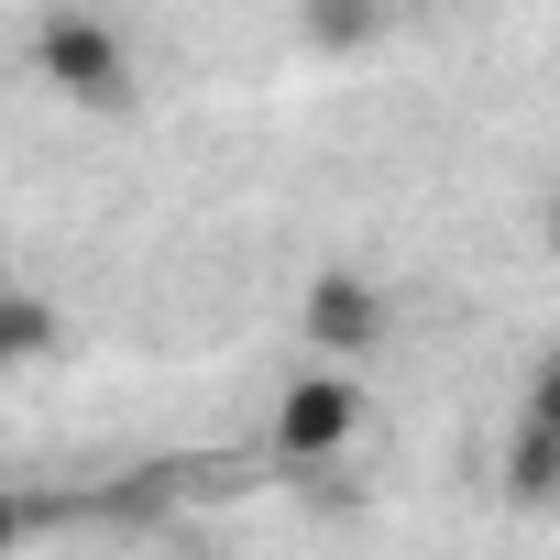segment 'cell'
<instances>
[{"mask_svg": "<svg viewBox=\"0 0 560 560\" xmlns=\"http://www.w3.org/2000/svg\"><path fill=\"white\" fill-rule=\"evenodd\" d=\"M34 67H45V89L78 100V110H132V100H143L132 34L100 23V12H45V23H34Z\"/></svg>", "mask_w": 560, "mask_h": 560, "instance_id": "6da1fadb", "label": "cell"}, {"mask_svg": "<svg viewBox=\"0 0 560 560\" xmlns=\"http://www.w3.org/2000/svg\"><path fill=\"white\" fill-rule=\"evenodd\" d=\"M352 429H363L352 374H330V363L287 374V396H275V462H330V451H352Z\"/></svg>", "mask_w": 560, "mask_h": 560, "instance_id": "7a4b0ae2", "label": "cell"}, {"mask_svg": "<svg viewBox=\"0 0 560 560\" xmlns=\"http://www.w3.org/2000/svg\"><path fill=\"white\" fill-rule=\"evenodd\" d=\"M385 287H374V275L363 264H319L308 275V298H298V341L308 352H385Z\"/></svg>", "mask_w": 560, "mask_h": 560, "instance_id": "3957f363", "label": "cell"}, {"mask_svg": "<svg viewBox=\"0 0 560 560\" xmlns=\"http://www.w3.org/2000/svg\"><path fill=\"white\" fill-rule=\"evenodd\" d=\"M505 494H516V505H549V494H560V418H549V374H538L527 418L505 429Z\"/></svg>", "mask_w": 560, "mask_h": 560, "instance_id": "277c9868", "label": "cell"}, {"mask_svg": "<svg viewBox=\"0 0 560 560\" xmlns=\"http://www.w3.org/2000/svg\"><path fill=\"white\" fill-rule=\"evenodd\" d=\"M45 352H56V308L23 298V287H0V374H12V363H45Z\"/></svg>", "mask_w": 560, "mask_h": 560, "instance_id": "5b68a950", "label": "cell"}, {"mask_svg": "<svg viewBox=\"0 0 560 560\" xmlns=\"http://www.w3.org/2000/svg\"><path fill=\"white\" fill-rule=\"evenodd\" d=\"M308 34H319V45H374L385 12H308Z\"/></svg>", "mask_w": 560, "mask_h": 560, "instance_id": "8992f818", "label": "cell"}, {"mask_svg": "<svg viewBox=\"0 0 560 560\" xmlns=\"http://www.w3.org/2000/svg\"><path fill=\"white\" fill-rule=\"evenodd\" d=\"M12 538H23V505H12V494H0V560H12Z\"/></svg>", "mask_w": 560, "mask_h": 560, "instance_id": "52a82bcc", "label": "cell"}]
</instances>
